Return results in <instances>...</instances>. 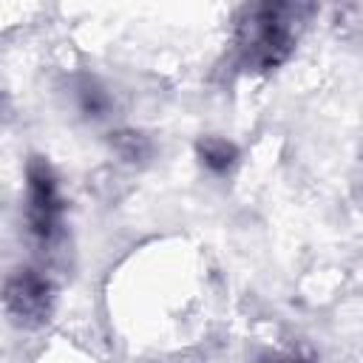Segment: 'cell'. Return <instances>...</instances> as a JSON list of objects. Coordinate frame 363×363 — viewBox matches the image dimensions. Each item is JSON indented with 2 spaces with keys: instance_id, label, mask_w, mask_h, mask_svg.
Returning <instances> with one entry per match:
<instances>
[{
  "instance_id": "6da1fadb",
  "label": "cell",
  "mask_w": 363,
  "mask_h": 363,
  "mask_svg": "<svg viewBox=\"0 0 363 363\" xmlns=\"http://www.w3.org/2000/svg\"><path fill=\"white\" fill-rule=\"evenodd\" d=\"M309 11V6L298 3H261L244 9L235 34L238 65L244 71H269L281 65L292 54Z\"/></svg>"
},
{
  "instance_id": "7a4b0ae2",
  "label": "cell",
  "mask_w": 363,
  "mask_h": 363,
  "mask_svg": "<svg viewBox=\"0 0 363 363\" xmlns=\"http://www.w3.org/2000/svg\"><path fill=\"white\" fill-rule=\"evenodd\" d=\"M26 227L31 241L51 252L65 235V201L60 182L43 159H31L26 167Z\"/></svg>"
},
{
  "instance_id": "3957f363",
  "label": "cell",
  "mask_w": 363,
  "mask_h": 363,
  "mask_svg": "<svg viewBox=\"0 0 363 363\" xmlns=\"http://www.w3.org/2000/svg\"><path fill=\"white\" fill-rule=\"evenodd\" d=\"M54 303L51 281L37 269H20L6 281V309L23 326H37L48 320Z\"/></svg>"
},
{
  "instance_id": "277c9868",
  "label": "cell",
  "mask_w": 363,
  "mask_h": 363,
  "mask_svg": "<svg viewBox=\"0 0 363 363\" xmlns=\"http://www.w3.org/2000/svg\"><path fill=\"white\" fill-rule=\"evenodd\" d=\"M201 162L213 173H227L235 162V147L224 139H207V142H201Z\"/></svg>"
},
{
  "instance_id": "5b68a950",
  "label": "cell",
  "mask_w": 363,
  "mask_h": 363,
  "mask_svg": "<svg viewBox=\"0 0 363 363\" xmlns=\"http://www.w3.org/2000/svg\"><path fill=\"white\" fill-rule=\"evenodd\" d=\"M258 363H306V360L303 357H295V354H269V357H264Z\"/></svg>"
}]
</instances>
